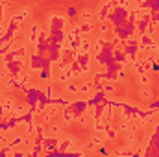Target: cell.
Returning a JSON list of instances; mask_svg holds the SVG:
<instances>
[{
	"label": "cell",
	"mask_w": 159,
	"mask_h": 157,
	"mask_svg": "<svg viewBox=\"0 0 159 157\" xmlns=\"http://www.w3.org/2000/svg\"><path fill=\"white\" fill-rule=\"evenodd\" d=\"M46 22H48V34L50 32H67L69 28V17L67 15H59V13H50L46 17Z\"/></svg>",
	"instance_id": "cell-1"
},
{
	"label": "cell",
	"mask_w": 159,
	"mask_h": 157,
	"mask_svg": "<svg viewBox=\"0 0 159 157\" xmlns=\"http://www.w3.org/2000/svg\"><path fill=\"white\" fill-rule=\"evenodd\" d=\"M78 141L70 135H59L57 137V154H69L76 148Z\"/></svg>",
	"instance_id": "cell-2"
},
{
	"label": "cell",
	"mask_w": 159,
	"mask_h": 157,
	"mask_svg": "<svg viewBox=\"0 0 159 157\" xmlns=\"http://www.w3.org/2000/svg\"><path fill=\"white\" fill-rule=\"evenodd\" d=\"M113 7H115V4H113L111 0H104V2L94 9V17L98 19V22H100V20H107V15L113 11Z\"/></svg>",
	"instance_id": "cell-3"
},
{
	"label": "cell",
	"mask_w": 159,
	"mask_h": 157,
	"mask_svg": "<svg viewBox=\"0 0 159 157\" xmlns=\"http://www.w3.org/2000/svg\"><path fill=\"white\" fill-rule=\"evenodd\" d=\"M57 113H61V105L57 104V102H50L48 105H46V109H44V113H43V122L44 124H48V122H52L54 118L57 117Z\"/></svg>",
	"instance_id": "cell-4"
},
{
	"label": "cell",
	"mask_w": 159,
	"mask_h": 157,
	"mask_svg": "<svg viewBox=\"0 0 159 157\" xmlns=\"http://www.w3.org/2000/svg\"><path fill=\"white\" fill-rule=\"evenodd\" d=\"M30 15H32V7H30V6H20V7H19L17 11H13L9 17H11L15 22H19V24L22 26V24H24V20H26Z\"/></svg>",
	"instance_id": "cell-5"
},
{
	"label": "cell",
	"mask_w": 159,
	"mask_h": 157,
	"mask_svg": "<svg viewBox=\"0 0 159 157\" xmlns=\"http://www.w3.org/2000/svg\"><path fill=\"white\" fill-rule=\"evenodd\" d=\"M106 144V137L102 135V133H94L91 139H89V142H87V150H100L102 146Z\"/></svg>",
	"instance_id": "cell-6"
},
{
	"label": "cell",
	"mask_w": 159,
	"mask_h": 157,
	"mask_svg": "<svg viewBox=\"0 0 159 157\" xmlns=\"http://www.w3.org/2000/svg\"><path fill=\"white\" fill-rule=\"evenodd\" d=\"M113 61L119 67H124L126 69V65H128V54L124 52V48H120V46L113 48Z\"/></svg>",
	"instance_id": "cell-7"
},
{
	"label": "cell",
	"mask_w": 159,
	"mask_h": 157,
	"mask_svg": "<svg viewBox=\"0 0 159 157\" xmlns=\"http://www.w3.org/2000/svg\"><path fill=\"white\" fill-rule=\"evenodd\" d=\"M80 30V34L81 35H89V34H93L94 30H96V24H94V20H80V24H76Z\"/></svg>",
	"instance_id": "cell-8"
},
{
	"label": "cell",
	"mask_w": 159,
	"mask_h": 157,
	"mask_svg": "<svg viewBox=\"0 0 159 157\" xmlns=\"http://www.w3.org/2000/svg\"><path fill=\"white\" fill-rule=\"evenodd\" d=\"M94 91V81L93 79H83L80 81V94L81 96H89Z\"/></svg>",
	"instance_id": "cell-9"
},
{
	"label": "cell",
	"mask_w": 159,
	"mask_h": 157,
	"mask_svg": "<svg viewBox=\"0 0 159 157\" xmlns=\"http://www.w3.org/2000/svg\"><path fill=\"white\" fill-rule=\"evenodd\" d=\"M61 122H63V126H69L74 122V109L72 107H61Z\"/></svg>",
	"instance_id": "cell-10"
},
{
	"label": "cell",
	"mask_w": 159,
	"mask_h": 157,
	"mask_svg": "<svg viewBox=\"0 0 159 157\" xmlns=\"http://www.w3.org/2000/svg\"><path fill=\"white\" fill-rule=\"evenodd\" d=\"M102 135L106 137V141H115V139L119 137V129H117L113 124H106V128H104Z\"/></svg>",
	"instance_id": "cell-11"
},
{
	"label": "cell",
	"mask_w": 159,
	"mask_h": 157,
	"mask_svg": "<svg viewBox=\"0 0 159 157\" xmlns=\"http://www.w3.org/2000/svg\"><path fill=\"white\" fill-rule=\"evenodd\" d=\"M63 87H65V92L67 94H80V81L78 79H69L67 83H63Z\"/></svg>",
	"instance_id": "cell-12"
},
{
	"label": "cell",
	"mask_w": 159,
	"mask_h": 157,
	"mask_svg": "<svg viewBox=\"0 0 159 157\" xmlns=\"http://www.w3.org/2000/svg\"><path fill=\"white\" fill-rule=\"evenodd\" d=\"M46 135H52V137L63 135V122H54L50 128H46ZM46 135H44V137H46Z\"/></svg>",
	"instance_id": "cell-13"
},
{
	"label": "cell",
	"mask_w": 159,
	"mask_h": 157,
	"mask_svg": "<svg viewBox=\"0 0 159 157\" xmlns=\"http://www.w3.org/2000/svg\"><path fill=\"white\" fill-rule=\"evenodd\" d=\"M28 109H30V105H28V104H17V105H15V109L11 111V115L17 118V120H20V118L28 113Z\"/></svg>",
	"instance_id": "cell-14"
},
{
	"label": "cell",
	"mask_w": 159,
	"mask_h": 157,
	"mask_svg": "<svg viewBox=\"0 0 159 157\" xmlns=\"http://www.w3.org/2000/svg\"><path fill=\"white\" fill-rule=\"evenodd\" d=\"M124 144L129 146V148H135V146H137V131H135V129L124 133Z\"/></svg>",
	"instance_id": "cell-15"
},
{
	"label": "cell",
	"mask_w": 159,
	"mask_h": 157,
	"mask_svg": "<svg viewBox=\"0 0 159 157\" xmlns=\"http://www.w3.org/2000/svg\"><path fill=\"white\" fill-rule=\"evenodd\" d=\"M80 20H94V9H91V7H83V9H80Z\"/></svg>",
	"instance_id": "cell-16"
},
{
	"label": "cell",
	"mask_w": 159,
	"mask_h": 157,
	"mask_svg": "<svg viewBox=\"0 0 159 157\" xmlns=\"http://www.w3.org/2000/svg\"><path fill=\"white\" fill-rule=\"evenodd\" d=\"M91 48H93V41H89L85 35H81V39H80V46L76 52H91Z\"/></svg>",
	"instance_id": "cell-17"
},
{
	"label": "cell",
	"mask_w": 159,
	"mask_h": 157,
	"mask_svg": "<svg viewBox=\"0 0 159 157\" xmlns=\"http://www.w3.org/2000/svg\"><path fill=\"white\" fill-rule=\"evenodd\" d=\"M96 30H98V34H100V35H107V34L113 30V26H111L107 20H100V22H98V26H96Z\"/></svg>",
	"instance_id": "cell-18"
},
{
	"label": "cell",
	"mask_w": 159,
	"mask_h": 157,
	"mask_svg": "<svg viewBox=\"0 0 159 157\" xmlns=\"http://www.w3.org/2000/svg\"><path fill=\"white\" fill-rule=\"evenodd\" d=\"M102 91H104L106 94H115V91H117V85H115V81H111V79H106V81H102Z\"/></svg>",
	"instance_id": "cell-19"
},
{
	"label": "cell",
	"mask_w": 159,
	"mask_h": 157,
	"mask_svg": "<svg viewBox=\"0 0 159 157\" xmlns=\"http://www.w3.org/2000/svg\"><path fill=\"white\" fill-rule=\"evenodd\" d=\"M152 91H150V87H141L139 89V98L143 100V102H150L152 100Z\"/></svg>",
	"instance_id": "cell-20"
},
{
	"label": "cell",
	"mask_w": 159,
	"mask_h": 157,
	"mask_svg": "<svg viewBox=\"0 0 159 157\" xmlns=\"http://www.w3.org/2000/svg\"><path fill=\"white\" fill-rule=\"evenodd\" d=\"M2 105H4V111H6V113H11V111L15 109V105H17V104H15V100H13V98H9V96H7V98H4V100H2Z\"/></svg>",
	"instance_id": "cell-21"
},
{
	"label": "cell",
	"mask_w": 159,
	"mask_h": 157,
	"mask_svg": "<svg viewBox=\"0 0 159 157\" xmlns=\"http://www.w3.org/2000/svg\"><path fill=\"white\" fill-rule=\"evenodd\" d=\"M137 81H139V85H141V87H148V85L152 83V79H150V74H148V72L139 74V76H137Z\"/></svg>",
	"instance_id": "cell-22"
},
{
	"label": "cell",
	"mask_w": 159,
	"mask_h": 157,
	"mask_svg": "<svg viewBox=\"0 0 159 157\" xmlns=\"http://www.w3.org/2000/svg\"><path fill=\"white\" fill-rule=\"evenodd\" d=\"M115 155H129V154H133V148H129V146H120V148H117L115 152H113Z\"/></svg>",
	"instance_id": "cell-23"
},
{
	"label": "cell",
	"mask_w": 159,
	"mask_h": 157,
	"mask_svg": "<svg viewBox=\"0 0 159 157\" xmlns=\"http://www.w3.org/2000/svg\"><path fill=\"white\" fill-rule=\"evenodd\" d=\"M76 15H78V7L70 6V7H69V11H67V17H69V19H72V17H76Z\"/></svg>",
	"instance_id": "cell-24"
},
{
	"label": "cell",
	"mask_w": 159,
	"mask_h": 157,
	"mask_svg": "<svg viewBox=\"0 0 159 157\" xmlns=\"http://www.w3.org/2000/svg\"><path fill=\"white\" fill-rule=\"evenodd\" d=\"M4 144H7V135L4 131H0V146H4Z\"/></svg>",
	"instance_id": "cell-25"
}]
</instances>
